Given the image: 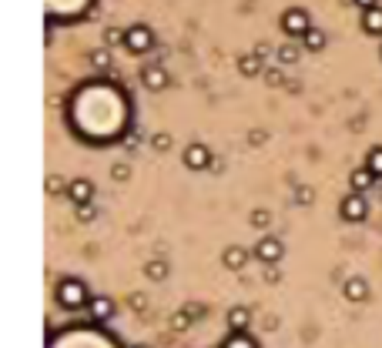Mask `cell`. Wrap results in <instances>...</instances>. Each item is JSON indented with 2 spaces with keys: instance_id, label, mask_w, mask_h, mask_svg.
I'll list each match as a JSON object with an SVG mask.
<instances>
[{
  "instance_id": "obj_1",
  "label": "cell",
  "mask_w": 382,
  "mask_h": 348,
  "mask_svg": "<svg viewBox=\"0 0 382 348\" xmlns=\"http://www.w3.org/2000/svg\"><path fill=\"white\" fill-rule=\"evenodd\" d=\"M57 301H61L64 308H81V305H87V301H91L87 285L77 281V278H64V281L57 285Z\"/></svg>"
},
{
  "instance_id": "obj_2",
  "label": "cell",
  "mask_w": 382,
  "mask_h": 348,
  "mask_svg": "<svg viewBox=\"0 0 382 348\" xmlns=\"http://www.w3.org/2000/svg\"><path fill=\"white\" fill-rule=\"evenodd\" d=\"M151 44H154L151 27L134 24V27H127L125 30V47L131 50V54H145V50H151Z\"/></svg>"
},
{
  "instance_id": "obj_3",
  "label": "cell",
  "mask_w": 382,
  "mask_h": 348,
  "mask_svg": "<svg viewBox=\"0 0 382 348\" xmlns=\"http://www.w3.org/2000/svg\"><path fill=\"white\" fill-rule=\"evenodd\" d=\"M339 215L346 218V221H365V215H369V204H365V198L359 195V191H352V195H346L342 198V204H339Z\"/></svg>"
},
{
  "instance_id": "obj_4",
  "label": "cell",
  "mask_w": 382,
  "mask_h": 348,
  "mask_svg": "<svg viewBox=\"0 0 382 348\" xmlns=\"http://www.w3.org/2000/svg\"><path fill=\"white\" fill-rule=\"evenodd\" d=\"M308 14L302 10V7H288L285 14H282V30L288 34V37H306L308 30Z\"/></svg>"
},
{
  "instance_id": "obj_5",
  "label": "cell",
  "mask_w": 382,
  "mask_h": 348,
  "mask_svg": "<svg viewBox=\"0 0 382 348\" xmlns=\"http://www.w3.org/2000/svg\"><path fill=\"white\" fill-rule=\"evenodd\" d=\"M211 164V151L204 148L202 141H195V144H188L184 148V168H191V171H204Z\"/></svg>"
},
{
  "instance_id": "obj_6",
  "label": "cell",
  "mask_w": 382,
  "mask_h": 348,
  "mask_svg": "<svg viewBox=\"0 0 382 348\" xmlns=\"http://www.w3.org/2000/svg\"><path fill=\"white\" fill-rule=\"evenodd\" d=\"M282 254H285V248H282L279 238H272V235H268V238H262V241H258V248H255V258H258V261H265V265H275Z\"/></svg>"
},
{
  "instance_id": "obj_7",
  "label": "cell",
  "mask_w": 382,
  "mask_h": 348,
  "mask_svg": "<svg viewBox=\"0 0 382 348\" xmlns=\"http://www.w3.org/2000/svg\"><path fill=\"white\" fill-rule=\"evenodd\" d=\"M67 198L77 204H91V198H94V184L87 181V177H74L71 184H67Z\"/></svg>"
},
{
  "instance_id": "obj_8",
  "label": "cell",
  "mask_w": 382,
  "mask_h": 348,
  "mask_svg": "<svg viewBox=\"0 0 382 348\" xmlns=\"http://www.w3.org/2000/svg\"><path fill=\"white\" fill-rule=\"evenodd\" d=\"M141 80H145L148 91H161V87H168V71L161 64H151V67L141 71Z\"/></svg>"
},
{
  "instance_id": "obj_9",
  "label": "cell",
  "mask_w": 382,
  "mask_h": 348,
  "mask_svg": "<svg viewBox=\"0 0 382 348\" xmlns=\"http://www.w3.org/2000/svg\"><path fill=\"white\" fill-rule=\"evenodd\" d=\"M87 312H91L94 322H107V318L114 315V301L107 298V295H98V298L87 301Z\"/></svg>"
},
{
  "instance_id": "obj_10",
  "label": "cell",
  "mask_w": 382,
  "mask_h": 348,
  "mask_svg": "<svg viewBox=\"0 0 382 348\" xmlns=\"http://www.w3.org/2000/svg\"><path fill=\"white\" fill-rule=\"evenodd\" d=\"M222 261H225V268H231V272H242V268L248 265V251L242 248V245H229L225 254H222Z\"/></svg>"
},
{
  "instance_id": "obj_11",
  "label": "cell",
  "mask_w": 382,
  "mask_h": 348,
  "mask_svg": "<svg viewBox=\"0 0 382 348\" xmlns=\"http://www.w3.org/2000/svg\"><path fill=\"white\" fill-rule=\"evenodd\" d=\"M342 292H346V298H349V301H365V298H369V281H365V278H359V274H352V278L342 285Z\"/></svg>"
},
{
  "instance_id": "obj_12",
  "label": "cell",
  "mask_w": 382,
  "mask_h": 348,
  "mask_svg": "<svg viewBox=\"0 0 382 348\" xmlns=\"http://www.w3.org/2000/svg\"><path fill=\"white\" fill-rule=\"evenodd\" d=\"M349 184H352V191H359V195H362V191H369V188L376 184V174H372V168H369V164H365V168H356V171L349 174Z\"/></svg>"
},
{
  "instance_id": "obj_13",
  "label": "cell",
  "mask_w": 382,
  "mask_h": 348,
  "mask_svg": "<svg viewBox=\"0 0 382 348\" xmlns=\"http://www.w3.org/2000/svg\"><path fill=\"white\" fill-rule=\"evenodd\" d=\"M248 325H252V312H248L245 305H235L229 312V328L231 331H245Z\"/></svg>"
},
{
  "instance_id": "obj_14",
  "label": "cell",
  "mask_w": 382,
  "mask_h": 348,
  "mask_svg": "<svg viewBox=\"0 0 382 348\" xmlns=\"http://www.w3.org/2000/svg\"><path fill=\"white\" fill-rule=\"evenodd\" d=\"M362 30L365 34H382V7L362 10Z\"/></svg>"
},
{
  "instance_id": "obj_15",
  "label": "cell",
  "mask_w": 382,
  "mask_h": 348,
  "mask_svg": "<svg viewBox=\"0 0 382 348\" xmlns=\"http://www.w3.org/2000/svg\"><path fill=\"white\" fill-rule=\"evenodd\" d=\"M238 71L245 77H258L262 74V57L258 54H245V57H238Z\"/></svg>"
},
{
  "instance_id": "obj_16",
  "label": "cell",
  "mask_w": 382,
  "mask_h": 348,
  "mask_svg": "<svg viewBox=\"0 0 382 348\" xmlns=\"http://www.w3.org/2000/svg\"><path fill=\"white\" fill-rule=\"evenodd\" d=\"M302 44H306V50H322V47H326V34H322V30H315V27H308L306 37H302Z\"/></svg>"
},
{
  "instance_id": "obj_17",
  "label": "cell",
  "mask_w": 382,
  "mask_h": 348,
  "mask_svg": "<svg viewBox=\"0 0 382 348\" xmlns=\"http://www.w3.org/2000/svg\"><path fill=\"white\" fill-rule=\"evenodd\" d=\"M91 67H98V71H104V67H111V47H98V50H91Z\"/></svg>"
},
{
  "instance_id": "obj_18",
  "label": "cell",
  "mask_w": 382,
  "mask_h": 348,
  "mask_svg": "<svg viewBox=\"0 0 382 348\" xmlns=\"http://www.w3.org/2000/svg\"><path fill=\"white\" fill-rule=\"evenodd\" d=\"M145 274H148L151 281H165V278H168V265H165V261H148V265H145Z\"/></svg>"
},
{
  "instance_id": "obj_19",
  "label": "cell",
  "mask_w": 382,
  "mask_h": 348,
  "mask_svg": "<svg viewBox=\"0 0 382 348\" xmlns=\"http://www.w3.org/2000/svg\"><path fill=\"white\" fill-rule=\"evenodd\" d=\"M195 315H198V308H191V312H178V315L171 318V328H175V331H184L188 325L195 322Z\"/></svg>"
},
{
  "instance_id": "obj_20",
  "label": "cell",
  "mask_w": 382,
  "mask_h": 348,
  "mask_svg": "<svg viewBox=\"0 0 382 348\" xmlns=\"http://www.w3.org/2000/svg\"><path fill=\"white\" fill-rule=\"evenodd\" d=\"M222 348H255V342L248 338V335H245V331H235V335H231V338Z\"/></svg>"
},
{
  "instance_id": "obj_21",
  "label": "cell",
  "mask_w": 382,
  "mask_h": 348,
  "mask_svg": "<svg viewBox=\"0 0 382 348\" xmlns=\"http://www.w3.org/2000/svg\"><path fill=\"white\" fill-rule=\"evenodd\" d=\"M299 54H302V50L295 47V44H282V47H279V61H282V64H295V61H299Z\"/></svg>"
},
{
  "instance_id": "obj_22",
  "label": "cell",
  "mask_w": 382,
  "mask_h": 348,
  "mask_svg": "<svg viewBox=\"0 0 382 348\" xmlns=\"http://www.w3.org/2000/svg\"><path fill=\"white\" fill-rule=\"evenodd\" d=\"M114 44H125V30L121 27H107L104 30V47H114Z\"/></svg>"
},
{
  "instance_id": "obj_23",
  "label": "cell",
  "mask_w": 382,
  "mask_h": 348,
  "mask_svg": "<svg viewBox=\"0 0 382 348\" xmlns=\"http://www.w3.org/2000/svg\"><path fill=\"white\" fill-rule=\"evenodd\" d=\"M268 224H272V215H268L265 208H255V211H252V228H258V231H265Z\"/></svg>"
},
{
  "instance_id": "obj_24",
  "label": "cell",
  "mask_w": 382,
  "mask_h": 348,
  "mask_svg": "<svg viewBox=\"0 0 382 348\" xmlns=\"http://www.w3.org/2000/svg\"><path fill=\"white\" fill-rule=\"evenodd\" d=\"M67 184H71V181H64L61 174H51V177H47V191H51V195H67Z\"/></svg>"
},
{
  "instance_id": "obj_25",
  "label": "cell",
  "mask_w": 382,
  "mask_h": 348,
  "mask_svg": "<svg viewBox=\"0 0 382 348\" xmlns=\"http://www.w3.org/2000/svg\"><path fill=\"white\" fill-rule=\"evenodd\" d=\"M365 164L372 168V174H376V177H382V148L369 151V161H365Z\"/></svg>"
},
{
  "instance_id": "obj_26",
  "label": "cell",
  "mask_w": 382,
  "mask_h": 348,
  "mask_svg": "<svg viewBox=\"0 0 382 348\" xmlns=\"http://www.w3.org/2000/svg\"><path fill=\"white\" fill-rule=\"evenodd\" d=\"M111 177H114V181H127V177H131V168L121 161V164H114V168H111Z\"/></svg>"
},
{
  "instance_id": "obj_27",
  "label": "cell",
  "mask_w": 382,
  "mask_h": 348,
  "mask_svg": "<svg viewBox=\"0 0 382 348\" xmlns=\"http://www.w3.org/2000/svg\"><path fill=\"white\" fill-rule=\"evenodd\" d=\"M151 144H154V151H168L171 148V134H154Z\"/></svg>"
},
{
  "instance_id": "obj_28",
  "label": "cell",
  "mask_w": 382,
  "mask_h": 348,
  "mask_svg": "<svg viewBox=\"0 0 382 348\" xmlns=\"http://www.w3.org/2000/svg\"><path fill=\"white\" fill-rule=\"evenodd\" d=\"M94 218V204H77V221H91Z\"/></svg>"
},
{
  "instance_id": "obj_29",
  "label": "cell",
  "mask_w": 382,
  "mask_h": 348,
  "mask_svg": "<svg viewBox=\"0 0 382 348\" xmlns=\"http://www.w3.org/2000/svg\"><path fill=\"white\" fill-rule=\"evenodd\" d=\"M295 201H299V204H312V201H315V191H312V188H299V191H295Z\"/></svg>"
},
{
  "instance_id": "obj_30",
  "label": "cell",
  "mask_w": 382,
  "mask_h": 348,
  "mask_svg": "<svg viewBox=\"0 0 382 348\" xmlns=\"http://www.w3.org/2000/svg\"><path fill=\"white\" fill-rule=\"evenodd\" d=\"M138 144H141V134H138V131H131V134H127V141H125V148H127V151H134Z\"/></svg>"
},
{
  "instance_id": "obj_31",
  "label": "cell",
  "mask_w": 382,
  "mask_h": 348,
  "mask_svg": "<svg viewBox=\"0 0 382 348\" xmlns=\"http://www.w3.org/2000/svg\"><path fill=\"white\" fill-rule=\"evenodd\" d=\"M265 77H268V84H282V71H275V67L265 71Z\"/></svg>"
},
{
  "instance_id": "obj_32",
  "label": "cell",
  "mask_w": 382,
  "mask_h": 348,
  "mask_svg": "<svg viewBox=\"0 0 382 348\" xmlns=\"http://www.w3.org/2000/svg\"><path fill=\"white\" fill-rule=\"evenodd\" d=\"M356 7H362V10H369V7H379V0H352Z\"/></svg>"
},
{
  "instance_id": "obj_33",
  "label": "cell",
  "mask_w": 382,
  "mask_h": 348,
  "mask_svg": "<svg viewBox=\"0 0 382 348\" xmlns=\"http://www.w3.org/2000/svg\"><path fill=\"white\" fill-rule=\"evenodd\" d=\"M131 305H134L138 312H145V295H134V298H131Z\"/></svg>"
},
{
  "instance_id": "obj_34",
  "label": "cell",
  "mask_w": 382,
  "mask_h": 348,
  "mask_svg": "<svg viewBox=\"0 0 382 348\" xmlns=\"http://www.w3.org/2000/svg\"><path fill=\"white\" fill-rule=\"evenodd\" d=\"M134 348H148V345H134Z\"/></svg>"
}]
</instances>
